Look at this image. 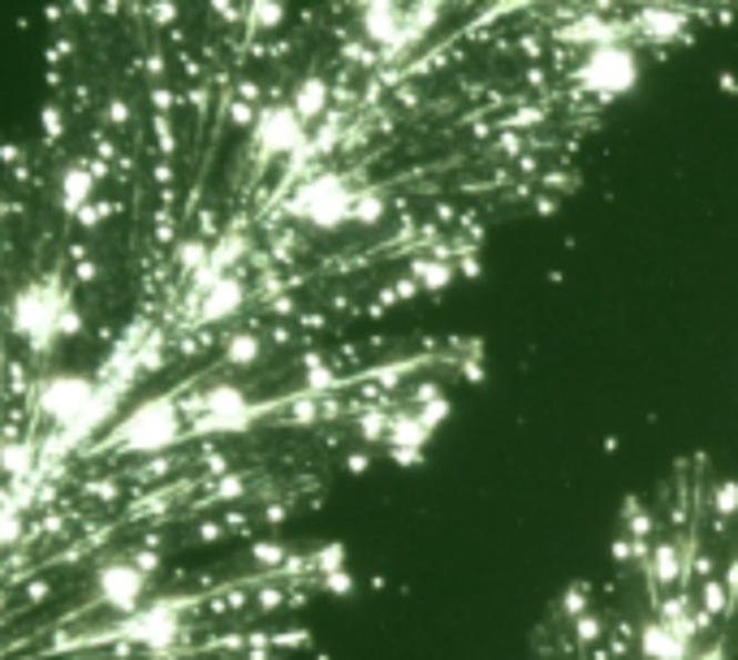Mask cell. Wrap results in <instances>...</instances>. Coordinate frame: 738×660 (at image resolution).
<instances>
[{
    "mask_svg": "<svg viewBox=\"0 0 738 660\" xmlns=\"http://www.w3.org/2000/svg\"><path fill=\"white\" fill-rule=\"evenodd\" d=\"M691 660H730V639H726V630L708 634V639L699 643V652Z\"/></svg>",
    "mask_w": 738,
    "mask_h": 660,
    "instance_id": "cell-9",
    "label": "cell"
},
{
    "mask_svg": "<svg viewBox=\"0 0 738 660\" xmlns=\"http://www.w3.org/2000/svg\"><path fill=\"white\" fill-rule=\"evenodd\" d=\"M0 466H4L9 475H22V470L31 466V449H22V445H9V449H0Z\"/></svg>",
    "mask_w": 738,
    "mask_h": 660,
    "instance_id": "cell-10",
    "label": "cell"
},
{
    "mask_svg": "<svg viewBox=\"0 0 738 660\" xmlns=\"http://www.w3.org/2000/svg\"><path fill=\"white\" fill-rule=\"evenodd\" d=\"M307 139L311 125L290 109L285 91H272L264 100V109L251 121V130H246V148H251L260 169H285L294 155L307 148Z\"/></svg>",
    "mask_w": 738,
    "mask_h": 660,
    "instance_id": "cell-5",
    "label": "cell"
},
{
    "mask_svg": "<svg viewBox=\"0 0 738 660\" xmlns=\"http://www.w3.org/2000/svg\"><path fill=\"white\" fill-rule=\"evenodd\" d=\"M9 328H13V337L31 342L36 349H48L52 342L78 333V307L57 276H39L18 290V298L9 307Z\"/></svg>",
    "mask_w": 738,
    "mask_h": 660,
    "instance_id": "cell-2",
    "label": "cell"
},
{
    "mask_svg": "<svg viewBox=\"0 0 738 660\" xmlns=\"http://www.w3.org/2000/svg\"><path fill=\"white\" fill-rule=\"evenodd\" d=\"M276 337H285V333H264V328L237 324L230 333H221V363H225L230 372H251V367H260L272 349H276L272 346Z\"/></svg>",
    "mask_w": 738,
    "mask_h": 660,
    "instance_id": "cell-7",
    "label": "cell"
},
{
    "mask_svg": "<svg viewBox=\"0 0 738 660\" xmlns=\"http://www.w3.org/2000/svg\"><path fill=\"white\" fill-rule=\"evenodd\" d=\"M285 100L315 130L324 116L337 109V78L328 74V70H307V74H299L285 87Z\"/></svg>",
    "mask_w": 738,
    "mask_h": 660,
    "instance_id": "cell-6",
    "label": "cell"
},
{
    "mask_svg": "<svg viewBox=\"0 0 738 660\" xmlns=\"http://www.w3.org/2000/svg\"><path fill=\"white\" fill-rule=\"evenodd\" d=\"M155 566H160V552H117L109 557L95 579H91V600L113 613V618H134L139 609H148L152 600V582H155Z\"/></svg>",
    "mask_w": 738,
    "mask_h": 660,
    "instance_id": "cell-4",
    "label": "cell"
},
{
    "mask_svg": "<svg viewBox=\"0 0 738 660\" xmlns=\"http://www.w3.org/2000/svg\"><path fill=\"white\" fill-rule=\"evenodd\" d=\"M36 410L57 427V436L65 445H82L100 427L113 424L117 388L95 380L91 372L61 367V372H48L36 385Z\"/></svg>",
    "mask_w": 738,
    "mask_h": 660,
    "instance_id": "cell-1",
    "label": "cell"
},
{
    "mask_svg": "<svg viewBox=\"0 0 738 660\" xmlns=\"http://www.w3.org/2000/svg\"><path fill=\"white\" fill-rule=\"evenodd\" d=\"M61 207L65 212H82V207H91V194H95V173L87 169V164H70L65 173H61Z\"/></svg>",
    "mask_w": 738,
    "mask_h": 660,
    "instance_id": "cell-8",
    "label": "cell"
},
{
    "mask_svg": "<svg viewBox=\"0 0 738 660\" xmlns=\"http://www.w3.org/2000/svg\"><path fill=\"white\" fill-rule=\"evenodd\" d=\"M186 436H191V415H186V406L173 402V397H164V393L139 402L134 410H125V415L109 427V445H113L117 454H139V458L164 454V449L182 445Z\"/></svg>",
    "mask_w": 738,
    "mask_h": 660,
    "instance_id": "cell-3",
    "label": "cell"
}]
</instances>
